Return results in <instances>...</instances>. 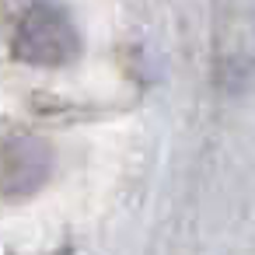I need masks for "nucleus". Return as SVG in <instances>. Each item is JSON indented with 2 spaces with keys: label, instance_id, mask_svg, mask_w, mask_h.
<instances>
[{
  "label": "nucleus",
  "instance_id": "nucleus-1",
  "mask_svg": "<svg viewBox=\"0 0 255 255\" xmlns=\"http://www.w3.org/2000/svg\"><path fill=\"white\" fill-rule=\"evenodd\" d=\"M11 56L28 67L56 70L81 56V32L60 0H28L11 25Z\"/></svg>",
  "mask_w": 255,
  "mask_h": 255
},
{
  "label": "nucleus",
  "instance_id": "nucleus-2",
  "mask_svg": "<svg viewBox=\"0 0 255 255\" xmlns=\"http://www.w3.org/2000/svg\"><path fill=\"white\" fill-rule=\"evenodd\" d=\"M53 175V150L46 140L14 133L0 140V196L25 199L39 192Z\"/></svg>",
  "mask_w": 255,
  "mask_h": 255
}]
</instances>
